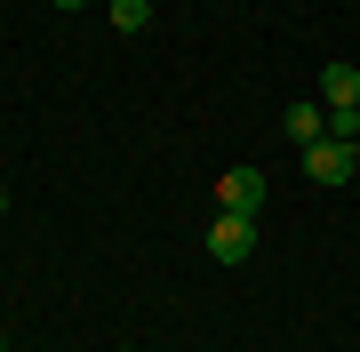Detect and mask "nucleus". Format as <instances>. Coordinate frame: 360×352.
Wrapping results in <instances>:
<instances>
[{"instance_id":"8","label":"nucleus","mask_w":360,"mask_h":352,"mask_svg":"<svg viewBox=\"0 0 360 352\" xmlns=\"http://www.w3.org/2000/svg\"><path fill=\"white\" fill-rule=\"evenodd\" d=\"M0 216H8V193H0Z\"/></svg>"},{"instance_id":"4","label":"nucleus","mask_w":360,"mask_h":352,"mask_svg":"<svg viewBox=\"0 0 360 352\" xmlns=\"http://www.w3.org/2000/svg\"><path fill=\"white\" fill-rule=\"evenodd\" d=\"M321 105H328V112H352V105H360V65H345V56L321 65Z\"/></svg>"},{"instance_id":"6","label":"nucleus","mask_w":360,"mask_h":352,"mask_svg":"<svg viewBox=\"0 0 360 352\" xmlns=\"http://www.w3.org/2000/svg\"><path fill=\"white\" fill-rule=\"evenodd\" d=\"M112 25L120 32H144V25H153V0H112Z\"/></svg>"},{"instance_id":"3","label":"nucleus","mask_w":360,"mask_h":352,"mask_svg":"<svg viewBox=\"0 0 360 352\" xmlns=\"http://www.w3.org/2000/svg\"><path fill=\"white\" fill-rule=\"evenodd\" d=\"M217 209H232V216H257V209H264V176H257V169H232V176H217Z\"/></svg>"},{"instance_id":"2","label":"nucleus","mask_w":360,"mask_h":352,"mask_svg":"<svg viewBox=\"0 0 360 352\" xmlns=\"http://www.w3.org/2000/svg\"><path fill=\"white\" fill-rule=\"evenodd\" d=\"M304 176H312V184H345V176H360V144H336V136L304 144Z\"/></svg>"},{"instance_id":"5","label":"nucleus","mask_w":360,"mask_h":352,"mask_svg":"<svg viewBox=\"0 0 360 352\" xmlns=\"http://www.w3.org/2000/svg\"><path fill=\"white\" fill-rule=\"evenodd\" d=\"M281 129H288V144H296V152H304V144H321V136H328V105H288V120H281Z\"/></svg>"},{"instance_id":"9","label":"nucleus","mask_w":360,"mask_h":352,"mask_svg":"<svg viewBox=\"0 0 360 352\" xmlns=\"http://www.w3.org/2000/svg\"><path fill=\"white\" fill-rule=\"evenodd\" d=\"M56 8H80V0H56Z\"/></svg>"},{"instance_id":"1","label":"nucleus","mask_w":360,"mask_h":352,"mask_svg":"<svg viewBox=\"0 0 360 352\" xmlns=\"http://www.w3.org/2000/svg\"><path fill=\"white\" fill-rule=\"evenodd\" d=\"M208 256H217V264H248V256H257V216L217 209V224H208Z\"/></svg>"},{"instance_id":"10","label":"nucleus","mask_w":360,"mask_h":352,"mask_svg":"<svg viewBox=\"0 0 360 352\" xmlns=\"http://www.w3.org/2000/svg\"><path fill=\"white\" fill-rule=\"evenodd\" d=\"M0 352H8V337H0Z\"/></svg>"},{"instance_id":"7","label":"nucleus","mask_w":360,"mask_h":352,"mask_svg":"<svg viewBox=\"0 0 360 352\" xmlns=\"http://www.w3.org/2000/svg\"><path fill=\"white\" fill-rule=\"evenodd\" d=\"M328 136H336V144H360V105H352V112H328Z\"/></svg>"}]
</instances>
